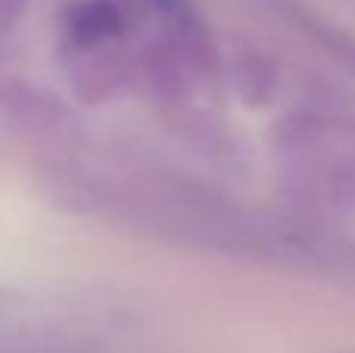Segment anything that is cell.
Here are the masks:
<instances>
[{
    "mask_svg": "<svg viewBox=\"0 0 355 353\" xmlns=\"http://www.w3.org/2000/svg\"><path fill=\"white\" fill-rule=\"evenodd\" d=\"M153 3L166 13H184V0H153Z\"/></svg>",
    "mask_w": 355,
    "mask_h": 353,
    "instance_id": "obj_2",
    "label": "cell"
},
{
    "mask_svg": "<svg viewBox=\"0 0 355 353\" xmlns=\"http://www.w3.org/2000/svg\"><path fill=\"white\" fill-rule=\"evenodd\" d=\"M119 28V13L112 10L110 3L97 0V3H85L78 13H75V31L81 38H100V35H110V31Z\"/></svg>",
    "mask_w": 355,
    "mask_h": 353,
    "instance_id": "obj_1",
    "label": "cell"
}]
</instances>
